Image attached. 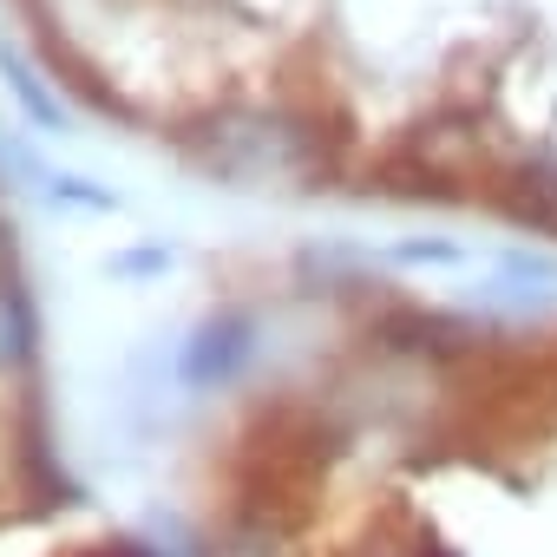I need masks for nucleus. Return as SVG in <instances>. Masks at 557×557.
I'll use <instances>...</instances> for the list:
<instances>
[{
  "label": "nucleus",
  "instance_id": "obj_1",
  "mask_svg": "<svg viewBox=\"0 0 557 557\" xmlns=\"http://www.w3.org/2000/svg\"><path fill=\"white\" fill-rule=\"evenodd\" d=\"M243 335H249L243 322H216V329H203L197 348H190V361H184V374H190V381H223V374H236V361L249 355Z\"/></svg>",
  "mask_w": 557,
  "mask_h": 557
},
{
  "label": "nucleus",
  "instance_id": "obj_2",
  "mask_svg": "<svg viewBox=\"0 0 557 557\" xmlns=\"http://www.w3.org/2000/svg\"><path fill=\"white\" fill-rule=\"evenodd\" d=\"M34 361V309L14 283H0V368Z\"/></svg>",
  "mask_w": 557,
  "mask_h": 557
},
{
  "label": "nucleus",
  "instance_id": "obj_3",
  "mask_svg": "<svg viewBox=\"0 0 557 557\" xmlns=\"http://www.w3.org/2000/svg\"><path fill=\"white\" fill-rule=\"evenodd\" d=\"M0 60H8V53H0ZM8 79H14V92H21V106H27V112H34L40 125H60V106H53V99L40 92V79H34V73L21 66V60H8Z\"/></svg>",
  "mask_w": 557,
  "mask_h": 557
},
{
  "label": "nucleus",
  "instance_id": "obj_4",
  "mask_svg": "<svg viewBox=\"0 0 557 557\" xmlns=\"http://www.w3.org/2000/svg\"><path fill=\"white\" fill-rule=\"evenodd\" d=\"M92 557H151V550H138V544H106V550H92Z\"/></svg>",
  "mask_w": 557,
  "mask_h": 557
}]
</instances>
